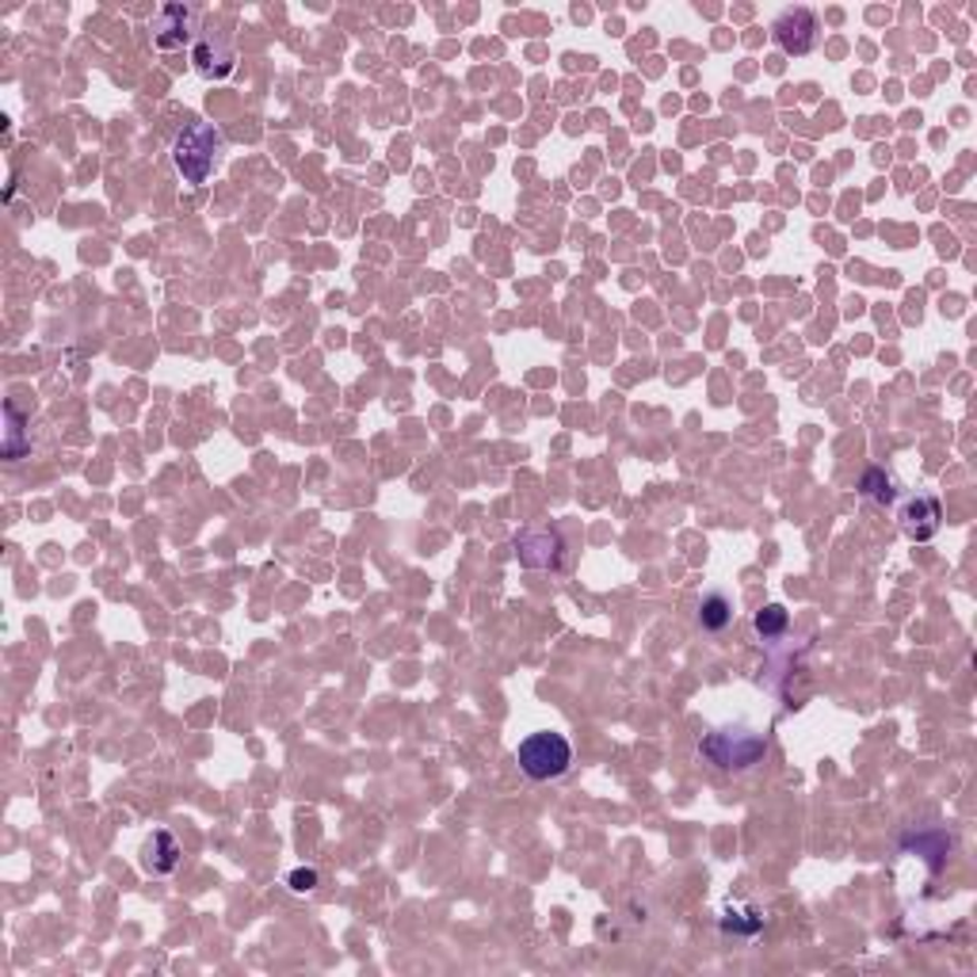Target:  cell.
<instances>
[{
  "instance_id": "obj_3",
  "label": "cell",
  "mask_w": 977,
  "mask_h": 977,
  "mask_svg": "<svg viewBox=\"0 0 977 977\" xmlns=\"http://www.w3.org/2000/svg\"><path fill=\"white\" fill-rule=\"evenodd\" d=\"M516 764L519 772L535 779V783H550V779H561L573 768V745L561 733H550V730L531 733V737L519 745Z\"/></svg>"
},
{
  "instance_id": "obj_14",
  "label": "cell",
  "mask_w": 977,
  "mask_h": 977,
  "mask_svg": "<svg viewBox=\"0 0 977 977\" xmlns=\"http://www.w3.org/2000/svg\"><path fill=\"white\" fill-rule=\"evenodd\" d=\"M286 886H291L294 893H310V890H317V871H310V867H299V871L286 875Z\"/></svg>"
},
{
  "instance_id": "obj_7",
  "label": "cell",
  "mask_w": 977,
  "mask_h": 977,
  "mask_svg": "<svg viewBox=\"0 0 977 977\" xmlns=\"http://www.w3.org/2000/svg\"><path fill=\"white\" fill-rule=\"evenodd\" d=\"M192 23H195V8L187 4H165L154 16V42L157 50H176L192 39Z\"/></svg>"
},
{
  "instance_id": "obj_13",
  "label": "cell",
  "mask_w": 977,
  "mask_h": 977,
  "mask_svg": "<svg viewBox=\"0 0 977 977\" xmlns=\"http://www.w3.org/2000/svg\"><path fill=\"white\" fill-rule=\"evenodd\" d=\"M791 631V612L783 604H768L764 612H756V634L764 642H775Z\"/></svg>"
},
{
  "instance_id": "obj_9",
  "label": "cell",
  "mask_w": 977,
  "mask_h": 977,
  "mask_svg": "<svg viewBox=\"0 0 977 977\" xmlns=\"http://www.w3.org/2000/svg\"><path fill=\"white\" fill-rule=\"evenodd\" d=\"M176 863H180V844H176V837L168 829H157L154 837L146 840L141 867H146L149 875H168L176 871Z\"/></svg>"
},
{
  "instance_id": "obj_12",
  "label": "cell",
  "mask_w": 977,
  "mask_h": 977,
  "mask_svg": "<svg viewBox=\"0 0 977 977\" xmlns=\"http://www.w3.org/2000/svg\"><path fill=\"white\" fill-rule=\"evenodd\" d=\"M698 623H703V631H725V626L733 623V604L722 592H711V596L698 604Z\"/></svg>"
},
{
  "instance_id": "obj_4",
  "label": "cell",
  "mask_w": 977,
  "mask_h": 977,
  "mask_svg": "<svg viewBox=\"0 0 977 977\" xmlns=\"http://www.w3.org/2000/svg\"><path fill=\"white\" fill-rule=\"evenodd\" d=\"M772 39H775V47L783 53H791V58L810 53L821 39L818 12H813V8H787V12H779L775 23H772Z\"/></svg>"
},
{
  "instance_id": "obj_5",
  "label": "cell",
  "mask_w": 977,
  "mask_h": 977,
  "mask_svg": "<svg viewBox=\"0 0 977 977\" xmlns=\"http://www.w3.org/2000/svg\"><path fill=\"white\" fill-rule=\"evenodd\" d=\"M898 524L912 543H928L944 527V505L931 492H912L898 505Z\"/></svg>"
},
{
  "instance_id": "obj_10",
  "label": "cell",
  "mask_w": 977,
  "mask_h": 977,
  "mask_svg": "<svg viewBox=\"0 0 977 977\" xmlns=\"http://www.w3.org/2000/svg\"><path fill=\"white\" fill-rule=\"evenodd\" d=\"M27 420L23 412L16 409V401H4V447H0V455H4L8 462L23 459L27 451H31V439H27Z\"/></svg>"
},
{
  "instance_id": "obj_2",
  "label": "cell",
  "mask_w": 977,
  "mask_h": 977,
  "mask_svg": "<svg viewBox=\"0 0 977 977\" xmlns=\"http://www.w3.org/2000/svg\"><path fill=\"white\" fill-rule=\"evenodd\" d=\"M218 149H222V134H218V127H211V123H192V127H184L180 134H176L173 160H176V168H180L184 184L203 187L206 180H211Z\"/></svg>"
},
{
  "instance_id": "obj_11",
  "label": "cell",
  "mask_w": 977,
  "mask_h": 977,
  "mask_svg": "<svg viewBox=\"0 0 977 977\" xmlns=\"http://www.w3.org/2000/svg\"><path fill=\"white\" fill-rule=\"evenodd\" d=\"M859 492H863L867 500H875V505H893V500H898V481H893L882 466H871V470H863V478H859Z\"/></svg>"
},
{
  "instance_id": "obj_8",
  "label": "cell",
  "mask_w": 977,
  "mask_h": 977,
  "mask_svg": "<svg viewBox=\"0 0 977 977\" xmlns=\"http://www.w3.org/2000/svg\"><path fill=\"white\" fill-rule=\"evenodd\" d=\"M192 61H195V74L206 77V80L229 77L233 66H237V58H233L229 42L218 39V35H203V39L195 42V50H192Z\"/></svg>"
},
{
  "instance_id": "obj_1",
  "label": "cell",
  "mask_w": 977,
  "mask_h": 977,
  "mask_svg": "<svg viewBox=\"0 0 977 977\" xmlns=\"http://www.w3.org/2000/svg\"><path fill=\"white\" fill-rule=\"evenodd\" d=\"M698 752L722 772H749L768 756V737L752 730H711L698 737Z\"/></svg>"
},
{
  "instance_id": "obj_6",
  "label": "cell",
  "mask_w": 977,
  "mask_h": 977,
  "mask_svg": "<svg viewBox=\"0 0 977 977\" xmlns=\"http://www.w3.org/2000/svg\"><path fill=\"white\" fill-rule=\"evenodd\" d=\"M516 554L519 566L527 569H558L561 558H566V543L554 527H531V531L516 535Z\"/></svg>"
}]
</instances>
